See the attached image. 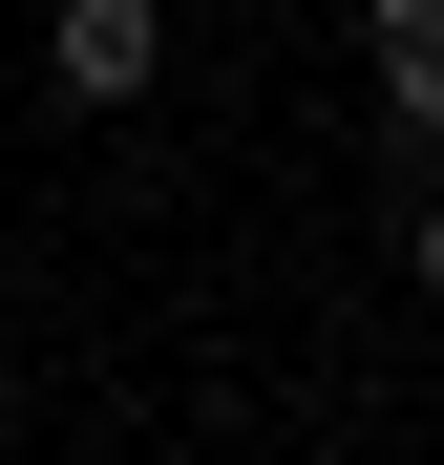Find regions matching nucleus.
I'll return each mask as SVG.
<instances>
[{"label": "nucleus", "instance_id": "f257e3e1", "mask_svg": "<svg viewBox=\"0 0 444 465\" xmlns=\"http://www.w3.org/2000/svg\"><path fill=\"white\" fill-rule=\"evenodd\" d=\"M43 64H64V106H127L148 64H170V0H64V22H43Z\"/></svg>", "mask_w": 444, "mask_h": 465}, {"label": "nucleus", "instance_id": "f03ea898", "mask_svg": "<svg viewBox=\"0 0 444 465\" xmlns=\"http://www.w3.org/2000/svg\"><path fill=\"white\" fill-rule=\"evenodd\" d=\"M381 106L444 127V0H381Z\"/></svg>", "mask_w": 444, "mask_h": 465}, {"label": "nucleus", "instance_id": "7ed1b4c3", "mask_svg": "<svg viewBox=\"0 0 444 465\" xmlns=\"http://www.w3.org/2000/svg\"><path fill=\"white\" fill-rule=\"evenodd\" d=\"M423 318H444V212H423Z\"/></svg>", "mask_w": 444, "mask_h": 465}]
</instances>
